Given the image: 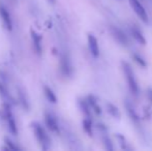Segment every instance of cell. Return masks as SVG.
I'll list each match as a JSON object with an SVG mask.
<instances>
[{
    "label": "cell",
    "instance_id": "1",
    "mask_svg": "<svg viewBox=\"0 0 152 151\" xmlns=\"http://www.w3.org/2000/svg\"><path fill=\"white\" fill-rule=\"evenodd\" d=\"M121 67L123 74L125 76V80L127 83L128 89L130 90V92L134 95V96H138L140 94V87L139 84L136 80V77H134V73L132 71V66L129 65V63H127L126 61H122L121 62Z\"/></svg>",
    "mask_w": 152,
    "mask_h": 151
},
{
    "label": "cell",
    "instance_id": "2",
    "mask_svg": "<svg viewBox=\"0 0 152 151\" xmlns=\"http://www.w3.org/2000/svg\"><path fill=\"white\" fill-rule=\"evenodd\" d=\"M32 131H33V133L35 136L36 140H37L38 144L40 145V148L42 150H49L51 145V140L50 137H49L48 133H47L46 128L40 124L37 121H34L31 124Z\"/></svg>",
    "mask_w": 152,
    "mask_h": 151
},
{
    "label": "cell",
    "instance_id": "3",
    "mask_svg": "<svg viewBox=\"0 0 152 151\" xmlns=\"http://www.w3.org/2000/svg\"><path fill=\"white\" fill-rule=\"evenodd\" d=\"M2 114H3L4 121L6 123V126H7L10 133L12 136H17L19 133L18 131V124H17L16 118H15L14 114L12 111V106L7 103H4L3 105V110H2Z\"/></svg>",
    "mask_w": 152,
    "mask_h": 151
},
{
    "label": "cell",
    "instance_id": "4",
    "mask_svg": "<svg viewBox=\"0 0 152 151\" xmlns=\"http://www.w3.org/2000/svg\"><path fill=\"white\" fill-rule=\"evenodd\" d=\"M45 123H46V126L48 127V129L50 131H52L53 133H60V125L57 120L56 116L51 112H46L44 115Z\"/></svg>",
    "mask_w": 152,
    "mask_h": 151
},
{
    "label": "cell",
    "instance_id": "5",
    "mask_svg": "<svg viewBox=\"0 0 152 151\" xmlns=\"http://www.w3.org/2000/svg\"><path fill=\"white\" fill-rule=\"evenodd\" d=\"M128 1H129L130 6L132 7L134 12H136V15L141 19V21L146 23V24H148V22H149L148 14H147L144 6L141 4V2L139 1V0H128Z\"/></svg>",
    "mask_w": 152,
    "mask_h": 151
},
{
    "label": "cell",
    "instance_id": "6",
    "mask_svg": "<svg viewBox=\"0 0 152 151\" xmlns=\"http://www.w3.org/2000/svg\"><path fill=\"white\" fill-rule=\"evenodd\" d=\"M124 107H125L126 113H127L129 119L132 120V122L134 123L137 127H140L141 126L140 117H139L138 113H137L136 108L132 105V103H130V101H128V99H125V101H124Z\"/></svg>",
    "mask_w": 152,
    "mask_h": 151
},
{
    "label": "cell",
    "instance_id": "7",
    "mask_svg": "<svg viewBox=\"0 0 152 151\" xmlns=\"http://www.w3.org/2000/svg\"><path fill=\"white\" fill-rule=\"evenodd\" d=\"M30 36H31V42H32V47H33V50L35 52L36 55L40 56L42 53V35L35 31L34 29L30 30Z\"/></svg>",
    "mask_w": 152,
    "mask_h": 151
},
{
    "label": "cell",
    "instance_id": "8",
    "mask_svg": "<svg viewBox=\"0 0 152 151\" xmlns=\"http://www.w3.org/2000/svg\"><path fill=\"white\" fill-rule=\"evenodd\" d=\"M60 71L64 77L69 78L72 76V65L68 55L62 54L60 56Z\"/></svg>",
    "mask_w": 152,
    "mask_h": 151
},
{
    "label": "cell",
    "instance_id": "9",
    "mask_svg": "<svg viewBox=\"0 0 152 151\" xmlns=\"http://www.w3.org/2000/svg\"><path fill=\"white\" fill-rule=\"evenodd\" d=\"M0 17H1L2 23H3L4 28L7 31H12V27H14V22H12V15H10V10L5 7L4 5L0 6Z\"/></svg>",
    "mask_w": 152,
    "mask_h": 151
},
{
    "label": "cell",
    "instance_id": "10",
    "mask_svg": "<svg viewBox=\"0 0 152 151\" xmlns=\"http://www.w3.org/2000/svg\"><path fill=\"white\" fill-rule=\"evenodd\" d=\"M110 32L113 35V37L116 39L117 42H119L122 46L126 47L128 44V38L125 35V33L119 29L117 26H110Z\"/></svg>",
    "mask_w": 152,
    "mask_h": 151
},
{
    "label": "cell",
    "instance_id": "11",
    "mask_svg": "<svg viewBox=\"0 0 152 151\" xmlns=\"http://www.w3.org/2000/svg\"><path fill=\"white\" fill-rule=\"evenodd\" d=\"M87 40H88V47L91 55L94 58H97L99 56V46H98L97 38L94 36L92 33H88L87 35Z\"/></svg>",
    "mask_w": 152,
    "mask_h": 151
},
{
    "label": "cell",
    "instance_id": "12",
    "mask_svg": "<svg viewBox=\"0 0 152 151\" xmlns=\"http://www.w3.org/2000/svg\"><path fill=\"white\" fill-rule=\"evenodd\" d=\"M130 32H132V37H134L139 44H142V46L146 44V38H145V36L143 35V32L141 31V29L139 28V27L132 25V26L130 27Z\"/></svg>",
    "mask_w": 152,
    "mask_h": 151
},
{
    "label": "cell",
    "instance_id": "13",
    "mask_svg": "<svg viewBox=\"0 0 152 151\" xmlns=\"http://www.w3.org/2000/svg\"><path fill=\"white\" fill-rule=\"evenodd\" d=\"M17 92H18V98H19V101H20L21 106H22V108L25 111H29V109H30V104H29V99L26 95V92H25L22 88H18Z\"/></svg>",
    "mask_w": 152,
    "mask_h": 151
},
{
    "label": "cell",
    "instance_id": "14",
    "mask_svg": "<svg viewBox=\"0 0 152 151\" xmlns=\"http://www.w3.org/2000/svg\"><path fill=\"white\" fill-rule=\"evenodd\" d=\"M78 106L81 111H82V113L85 115V117H87V118H92L91 108H90V106H89L88 101H86V98H78Z\"/></svg>",
    "mask_w": 152,
    "mask_h": 151
},
{
    "label": "cell",
    "instance_id": "15",
    "mask_svg": "<svg viewBox=\"0 0 152 151\" xmlns=\"http://www.w3.org/2000/svg\"><path fill=\"white\" fill-rule=\"evenodd\" d=\"M86 101H88V104H89V106H90L91 110H93L94 113H95L96 115H100V114H102V108H100V106L98 105L97 99H96V97L94 96V95L89 94L88 96L86 97Z\"/></svg>",
    "mask_w": 152,
    "mask_h": 151
},
{
    "label": "cell",
    "instance_id": "16",
    "mask_svg": "<svg viewBox=\"0 0 152 151\" xmlns=\"http://www.w3.org/2000/svg\"><path fill=\"white\" fill-rule=\"evenodd\" d=\"M0 96L4 101V103H7L10 105V101H12V96L10 94V91L7 89L6 84L3 81H0Z\"/></svg>",
    "mask_w": 152,
    "mask_h": 151
},
{
    "label": "cell",
    "instance_id": "17",
    "mask_svg": "<svg viewBox=\"0 0 152 151\" xmlns=\"http://www.w3.org/2000/svg\"><path fill=\"white\" fill-rule=\"evenodd\" d=\"M44 94H45V96H46V98L48 99L50 103L57 104L58 98H57L56 93H55L54 90H53L51 87H49L48 85H45L44 86Z\"/></svg>",
    "mask_w": 152,
    "mask_h": 151
},
{
    "label": "cell",
    "instance_id": "18",
    "mask_svg": "<svg viewBox=\"0 0 152 151\" xmlns=\"http://www.w3.org/2000/svg\"><path fill=\"white\" fill-rule=\"evenodd\" d=\"M116 139L119 143V146L121 147V149L125 150V151H129V150H132V147L130 146V144L128 143V141L125 139L123 135L121 133H116Z\"/></svg>",
    "mask_w": 152,
    "mask_h": 151
},
{
    "label": "cell",
    "instance_id": "19",
    "mask_svg": "<svg viewBox=\"0 0 152 151\" xmlns=\"http://www.w3.org/2000/svg\"><path fill=\"white\" fill-rule=\"evenodd\" d=\"M83 125V129L84 131L89 136V137H92L93 136V126H92V118H87L85 117V119L82 122Z\"/></svg>",
    "mask_w": 152,
    "mask_h": 151
},
{
    "label": "cell",
    "instance_id": "20",
    "mask_svg": "<svg viewBox=\"0 0 152 151\" xmlns=\"http://www.w3.org/2000/svg\"><path fill=\"white\" fill-rule=\"evenodd\" d=\"M107 111L108 113L113 117V118L119 119L120 118V111L117 108V106H115L114 104L112 103H108L107 104Z\"/></svg>",
    "mask_w": 152,
    "mask_h": 151
},
{
    "label": "cell",
    "instance_id": "21",
    "mask_svg": "<svg viewBox=\"0 0 152 151\" xmlns=\"http://www.w3.org/2000/svg\"><path fill=\"white\" fill-rule=\"evenodd\" d=\"M4 145H5L6 147L10 149V151H20V150H22V148H21L18 144L15 143L12 139H10V138H5V139H4Z\"/></svg>",
    "mask_w": 152,
    "mask_h": 151
},
{
    "label": "cell",
    "instance_id": "22",
    "mask_svg": "<svg viewBox=\"0 0 152 151\" xmlns=\"http://www.w3.org/2000/svg\"><path fill=\"white\" fill-rule=\"evenodd\" d=\"M102 143H104V149H107L108 151L114 150V146H113L112 140L108 137V133H104V135H102Z\"/></svg>",
    "mask_w": 152,
    "mask_h": 151
},
{
    "label": "cell",
    "instance_id": "23",
    "mask_svg": "<svg viewBox=\"0 0 152 151\" xmlns=\"http://www.w3.org/2000/svg\"><path fill=\"white\" fill-rule=\"evenodd\" d=\"M132 58H134V60L136 61V62L138 63L140 66H142V67H146L147 66L146 60H145V59L143 58L141 55L137 54V53H134V54H132Z\"/></svg>",
    "mask_w": 152,
    "mask_h": 151
},
{
    "label": "cell",
    "instance_id": "24",
    "mask_svg": "<svg viewBox=\"0 0 152 151\" xmlns=\"http://www.w3.org/2000/svg\"><path fill=\"white\" fill-rule=\"evenodd\" d=\"M97 128L99 129L102 135H104V133H108V128H107V126L104 124H102V123L97 124Z\"/></svg>",
    "mask_w": 152,
    "mask_h": 151
},
{
    "label": "cell",
    "instance_id": "25",
    "mask_svg": "<svg viewBox=\"0 0 152 151\" xmlns=\"http://www.w3.org/2000/svg\"><path fill=\"white\" fill-rule=\"evenodd\" d=\"M147 98H148V101L152 104V88L147 89Z\"/></svg>",
    "mask_w": 152,
    "mask_h": 151
},
{
    "label": "cell",
    "instance_id": "26",
    "mask_svg": "<svg viewBox=\"0 0 152 151\" xmlns=\"http://www.w3.org/2000/svg\"><path fill=\"white\" fill-rule=\"evenodd\" d=\"M49 2H50V3H52V4H54L55 2H56V0H48Z\"/></svg>",
    "mask_w": 152,
    "mask_h": 151
}]
</instances>
